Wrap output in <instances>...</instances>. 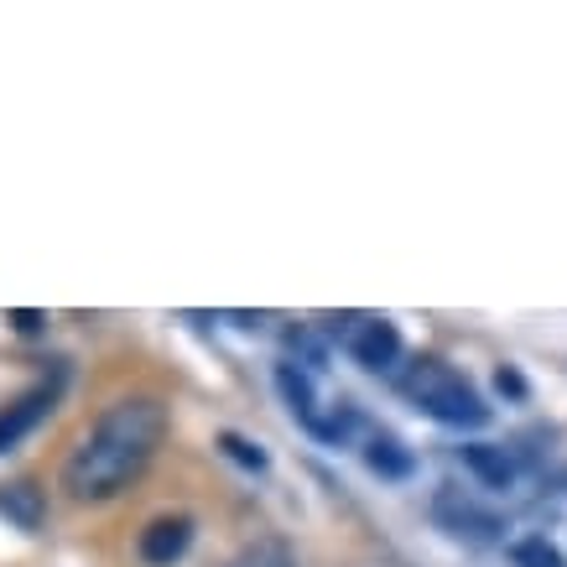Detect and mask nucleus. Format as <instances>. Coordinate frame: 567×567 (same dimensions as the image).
<instances>
[{"instance_id":"obj_1","label":"nucleus","mask_w":567,"mask_h":567,"mask_svg":"<svg viewBox=\"0 0 567 567\" xmlns=\"http://www.w3.org/2000/svg\"><path fill=\"white\" fill-rule=\"evenodd\" d=\"M162 432H167V412L156 406L152 395H125V401H115V406L94 422V432L69 453L63 489H69L73 499H84V505L115 499L141 468L152 464Z\"/></svg>"},{"instance_id":"obj_2","label":"nucleus","mask_w":567,"mask_h":567,"mask_svg":"<svg viewBox=\"0 0 567 567\" xmlns=\"http://www.w3.org/2000/svg\"><path fill=\"white\" fill-rule=\"evenodd\" d=\"M401 391L412 395L432 422H443V427H484L489 422L484 395L443 360H412V370L401 375Z\"/></svg>"},{"instance_id":"obj_3","label":"nucleus","mask_w":567,"mask_h":567,"mask_svg":"<svg viewBox=\"0 0 567 567\" xmlns=\"http://www.w3.org/2000/svg\"><path fill=\"white\" fill-rule=\"evenodd\" d=\"M328 333H339L349 354H354L364 370H375V375L380 370H395V360H401V333H395V323H385V318L344 312V318H328Z\"/></svg>"},{"instance_id":"obj_4","label":"nucleus","mask_w":567,"mask_h":567,"mask_svg":"<svg viewBox=\"0 0 567 567\" xmlns=\"http://www.w3.org/2000/svg\"><path fill=\"white\" fill-rule=\"evenodd\" d=\"M432 516L443 520L453 536H468V542H495L505 526H499L495 511H480L474 499H464L458 489H443V495L432 499Z\"/></svg>"},{"instance_id":"obj_5","label":"nucleus","mask_w":567,"mask_h":567,"mask_svg":"<svg viewBox=\"0 0 567 567\" xmlns=\"http://www.w3.org/2000/svg\"><path fill=\"white\" fill-rule=\"evenodd\" d=\"M193 547V520L188 516H156L146 532H141L136 551L146 567H173L183 563V551Z\"/></svg>"},{"instance_id":"obj_6","label":"nucleus","mask_w":567,"mask_h":567,"mask_svg":"<svg viewBox=\"0 0 567 567\" xmlns=\"http://www.w3.org/2000/svg\"><path fill=\"white\" fill-rule=\"evenodd\" d=\"M52 401H58V385H37V391L17 395V401L0 412V453H6V447H17L21 437L32 432L37 422L52 412Z\"/></svg>"},{"instance_id":"obj_7","label":"nucleus","mask_w":567,"mask_h":567,"mask_svg":"<svg viewBox=\"0 0 567 567\" xmlns=\"http://www.w3.org/2000/svg\"><path fill=\"white\" fill-rule=\"evenodd\" d=\"M458 453H464V468L484 489H511V484H516V458L499 443H464Z\"/></svg>"},{"instance_id":"obj_8","label":"nucleus","mask_w":567,"mask_h":567,"mask_svg":"<svg viewBox=\"0 0 567 567\" xmlns=\"http://www.w3.org/2000/svg\"><path fill=\"white\" fill-rule=\"evenodd\" d=\"M0 516L11 520V526H21V532H37V526H42V516H48L42 489H37V484H27V480L0 484Z\"/></svg>"},{"instance_id":"obj_9","label":"nucleus","mask_w":567,"mask_h":567,"mask_svg":"<svg viewBox=\"0 0 567 567\" xmlns=\"http://www.w3.org/2000/svg\"><path fill=\"white\" fill-rule=\"evenodd\" d=\"M364 464L375 468L380 480H406L416 468V458H412V447H401L395 437L380 432V437H370V447H364Z\"/></svg>"},{"instance_id":"obj_10","label":"nucleus","mask_w":567,"mask_h":567,"mask_svg":"<svg viewBox=\"0 0 567 567\" xmlns=\"http://www.w3.org/2000/svg\"><path fill=\"white\" fill-rule=\"evenodd\" d=\"M511 557H516V567H567L563 551L551 547L547 536H526V542H516V551H511Z\"/></svg>"},{"instance_id":"obj_11","label":"nucleus","mask_w":567,"mask_h":567,"mask_svg":"<svg viewBox=\"0 0 567 567\" xmlns=\"http://www.w3.org/2000/svg\"><path fill=\"white\" fill-rule=\"evenodd\" d=\"M235 567H297L292 563V551H287V542H256V547H245V557Z\"/></svg>"},{"instance_id":"obj_12","label":"nucleus","mask_w":567,"mask_h":567,"mask_svg":"<svg viewBox=\"0 0 567 567\" xmlns=\"http://www.w3.org/2000/svg\"><path fill=\"white\" fill-rule=\"evenodd\" d=\"M219 447H224V453H229V458H235V464H240V468H256V474H260V468H266V453H260V443H250V437H240V432H224V437H219Z\"/></svg>"},{"instance_id":"obj_13","label":"nucleus","mask_w":567,"mask_h":567,"mask_svg":"<svg viewBox=\"0 0 567 567\" xmlns=\"http://www.w3.org/2000/svg\"><path fill=\"white\" fill-rule=\"evenodd\" d=\"M6 323L32 339V333H42V323H48V318H42V312H32V308H17V312H6Z\"/></svg>"}]
</instances>
